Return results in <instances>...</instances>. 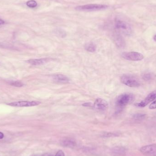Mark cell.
I'll list each match as a JSON object with an SVG mask.
<instances>
[{
  "label": "cell",
  "instance_id": "obj_1",
  "mask_svg": "<svg viewBox=\"0 0 156 156\" xmlns=\"http://www.w3.org/2000/svg\"><path fill=\"white\" fill-rule=\"evenodd\" d=\"M134 99V96L133 94L124 93L118 97L115 104L118 108H122L133 102Z\"/></svg>",
  "mask_w": 156,
  "mask_h": 156
},
{
  "label": "cell",
  "instance_id": "obj_2",
  "mask_svg": "<svg viewBox=\"0 0 156 156\" xmlns=\"http://www.w3.org/2000/svg\"><path fill=\"white\" fill-rule=\"evenodd\" d=\"M121 81L123 84L130 87H138L140 86V83L137 78L130 74L123 75L121 77Z\"/></svg>",
  "mask_w": 156,
  "mask_h": 156
},
{
  "label": "cell",
  "instance_id": "obj_3",
  "mask_svg": "<svg viewBox=\"0 0 156 156\" xmlns=\"http://www.w3.org/2000/svg\"><path fill=\"white\" fill-rule=\"evenodd\" d=\"M115 26L116 28L123 34L126 35L131 34L132 32L131 28L127 22L121 20L116 19L115 21Z\"/></svg>",
  "mask_w": 156,
  "mask_h": 156
},
{
  "label": "cell",
  "instance_id": "obj_4",
  "mask_svg": "<svg viewBox=\"0 0 156 156\" xmlns=\"http://www.w3.org/2000/svg\"><path fill=\"white\" fill-rule=\"evenodd\" d=\"M121 55L123 59L133 61H141L144 58L143 54L137 52H123Z\"/></svg>",
  "mask_w": 156,
  "mask_h": 156
},
{
  "label": "cell",
  "instance_id": "obj_5",
  "mask_svg": "<svg viewBox=\"0 0 156 156\" xmlns=\"http://www.w3.org/2000/svg\"><path fill=\"white\" fill-rule=\"evenodd\" d=\"M108 8L107 6L101 4H88L83 6L76 7V9L78 11H95L105 9Z\"/></svg>",
  "mask_w": 156,
  "mask_h": 156
},
{
  "label": "cell",
  "instance_id": "obj_6",
  "mask_svg": "<svg viewBox=\"0 0 156 156\" xmlns=\"http://www.w3.org/2000/svg\"><path fill=\"white\" fill-rule=\"evenodd\" d=\"M41 104V102L37 101H21L8 103V105L14 107H30L36 106Z\"/></svg>",
  "mask_w": 156,
  "mask_h": 156
},
{
  "label": "cell",
  "instance_id": "obj_7",
  "mask_svg": "<svg viewBox=\"0 0 156 156\" xmlns=\"http://www.w3.org/2000/svg\"><path fill=\"white\" fill-rule=\"evenodd\" d=\"M156 99V90L150 93L146 98L139 103H136L135 106L137 107L143 108L147 106L150 102H152Z\"/></svg>",
  "mask_w": 156,
  "mask_h": 156
},
{
  "label": "cell",
  "instance_id": "obj_8",
  "mask_svg": "<svg viewBox=\"0 0 156 156\" xmlns=\"http://www.w3.org/2000/svg\"><path fill=\"white\" fill-rule=\"evenodd\" d=\"M108 107V104L105 99L101 98L96 99L94 104V107L96 110L104 111L106 110Z\"/></svg>",
  "mask_w": 156,
  "mask_h": 156
},
{
  "label": "cell",
  "instance_id": "obj_9",
  "mask_svg": "<svg viewBox=\"0 0 156 156\" xmlns=\"http://www.w3.org/2000/svg\"><path fill=\"white\" fill-rule=\"evenodd\" d=\"M140 151L143 154L151 156L156 153V145L151 144L143 146L140 149Z\"/></svg>",
  "mask_w": 156,
  "mask_h": 156
},
{
  "label": "cell",
  "instance_id": "obj_10",
  "mask_svg": "<svg viewBox=\"0 0 156 156\" xmlns=\"http://www.w3.org/2000/svg\"><path fill=\"white\" fill-rule=\"evenodd\" d=\"M54 80L60 84H67L70 83V79L67 76L62 74H55L53 76Z\"/></svg>",
  "mask_w": 156,
  "mask_h": 156
},
{
  "label": "cell",
  "instance_id": "obj_11",
  "mask_svg": "<svg viewBox=\"0 0 156 156\" xmlns=\"http://www.w3.org/2000/svg\"><path fill=\"white\" fill-rule=\"evenodd\" d=\"M111 152L113 156H125L126 154V149L123 147L117 146L112 149Z\"/></svg>",
  "mask_w": 156,
  "mask_h": 156
},
{
  "label": "cell",
  "instance_id": "obj_12",
  "mask_svg": "<svg viewBox=\"0 0 156 156\" xmlns=\"http://www.w3.org/2000/svg\"><path fill=\"white\" fill-rule=\"evenodd\" d=\"M52 60V59L51 58H43V59L30 60L27 62L28 63L33 65H40L45 64Z\"/></svg>",
  "mask_w": 156,
  "mask_h": 156
},
{
  "label": "cell",
  "instance_id": "obj_13",
  "mask_svg": "<svg viewBox=\"0 0 156 156\" xmlns=\"http://www.w3.org/2000/svg\"><path fill=\"white\" fill-rule=\"evenodd\" d=\"M61 144L63 147L71 148H74L76 145V142L73 140L69 138L63 140L62 141Z\"/></svg>",
  "mask_w": 156,
  "mask_h": 156
},
{
  "label": "cell",
  "instance_id": "obj_14",
  "mask_svg": "<svg viewBox=\"0 0 156 156\" xmlns=\"http://www.w3.org/2000/svg\"><path fill=\"white\" fill-rule=\"evenodd\" d=\"M115 44L119 48H122L125 46L124 40L123 39L122 37L120 36H116L115 38Z\"/></svg>",
  "mask_w": 156,
  "mask_h": 156
},
{
  "label": "cell",
  "instance_id": "obj_15",
  "mask_svg": "<svg viewBox=\"0 0 156 156\" xmlns=\"http://www.w3.org/2000/svg\"><path fill=\"white\" fill-rule=\"evenodd\" d=\"M85 48L87 51L91 53H93L96 51V47L95 44L92 43H88L85 46Z\"/></svg>",
  "mask_w": 156,
  "mask_h": 156
},
{
  "label": "cell",
  "instance_id": "obj_16",
  "mask_svg": "<svg viewBox=\"0 0 156 156\" xmlns=\"http://www.w3.org/2000/svg\"><path fill=\"white\" fill-rule=\"evenodd\" d=\"M146 117V115L143 114H136L133 115V119L136 121H141Z\"/></svg>",
  "mask_w": 156,
  "mask_h": 156
},
{
  "label": "cell",
  "instance_id": "obj_17",
  "mask_svg": "<svg viewBox=\"0 0 156 156\" xmlns=\"http://www.w3.org/2000/svg\"><path fill=\"white\" fill-rule=\"evenodd\" d=\"M27 5L29 8H35L37 6V3L34 0H31L27 2Z\"/></svg>",
  "mask_w": 156,
  "mask_h": 156
},
{
  "label": "cell",
  "instance_id": "obj_18",
  "mask_svg": "<svg viewBox=\"0 0 156 156\" xmlns=\"http://www.w3.org/2000/svg\"><path fill=\"white\" fill-rule=\"evenodd\" d=\"M152 78V75L150 73H146L142 75V79L145 81H148Z\"/></svg>",
  "mask_w": 156,
  "mask_h": 156
},
{
  "label": "cell",
  "instance_id": "obj_19",
  "mask_svg": "<svg viewBox=\"0 0 156 156\" xmlns=\"http://www.w3.org/2000/svg\"><path fill=\"white\" fill-rule=\"evenodd\" d=\"M10 85L12 86H14L18 87H21L23 86V84L21 82H18V81L11 82L10 83Z\"/></svg>",
  "mask_w": 156,
  "mask_h": 156
},
{
  "label": "cell",
  "instance_id": "obj_20",
  "mask_svg": "<svg viewBox=\"0 0 156 156\" xmlns=\"http://www.w3.org/2000/svg\"><path fill=\"white\" fill-rule=\"evenodd\" d=\"M149 108L151 110L156 109V99L150 105Z\"/></svg>",
  "mask_w": 156,
  "mask_h": 156
},
{
  "label": "cell",
  "instance_id": "obj_21",
  "mask_svg": "<svg viewBox=\"0 0 156 156\" xmlns=\"http://www.w3.org/2000/svg\"><path fill=\"white\" fill-rule=\"evenodd\" d=\"M115 134L112 133H106L103 134V137L105 138H110V137L115 136Z\"/></svg>",
  "mask_w": 156,
  "mask_h": 156
},
{
  "label": "cell",
  "instance_id": "obj_22",
  "mask_svg": "<svg viewBox=\"0 0 156 156\" xmlns=\"http://www.w3.org/2000/svg\"><path fill=\"white\" fill-rule=\"evenodd\" d=\"M57 34L60 36L63 37H64L66 36L65 33H64L63 31H61V30H59V31H57Z\"/></svg>",
  "mask_w": 156,
  "mask_h": 156
},
{
  "label": "cell",
  "instance_id": "obj_23",
  "mask_svg": "<svg viewBox=\"0 0 156 156\" xmlns=\"http://www.w3.org/2000/svg\"><path fill=\"white\" fill-rule=\"evenodd\" d=\"M55 156H65V154L63 151L60 150L57 152Z\"/></svg>",
  "mask_w": 156,
  "mask_h": 156
},
{
  "label": "cell",
  "instance_id": "obj_24",
  "mask_svg": "<svg viewBox=\"0 0 156 156\" xmlns=\"http://www.w3.org/2000/svg\"><path fill=\"white\" fill-rule=\"evenodd\" d=\"M37 156H54V155L53 154H51V153H45V154Z\"/></svg>",
  "mask_w": 156,
  "mask_h": 156
},
{
  "label": "cell",
  "instance_id": "obj_25",
  "mask_svg": "<svg viewBox=\"0 0 156 156\" xmlns=\"http://www.w3.org/2000/svg\"><path fill=\"white\" fill-rule=\"evenodd\" d=\"M91 105V103H85V104H83V106H90Z\"/></svg>",
  "mask_w": 156,
  "mask_h": 156
},
{
  "label": "cell",
  "instance_id": "obj_26",
  "mask_svg": "<svg viewBox=\"0 0 156 156\" xmlns=\"http://www.w3.org/2000/svg\"><path fill=\"white\" fill-rule=\"evenodd\" d=\"M4 138V134L2 132H0V139H2Z\"/></svg>",
  "mask_w": 156,
  "mask_h": 156
},
{
  "label": "cell",
  "instance_id": "obj_27",
  "mask_svg": "<svg viewBox=\"0 0 156 156\" xmlns=\"http://www.w3.org/2000/svg\"><path fill=\"white\" fill-rule=\"evenodd\" d=\"M5 23V21H4L2 20L1 19H0V25H2Z\"/></svg>",
  "mask_w": 156,
  "mask_h": 156
},
{
  "label": "cell",
  "instance_id": "obj_28",
  "mask_svg": "<svg viewBox=\"0 0 156 156\" xmlns=\"http://www.w3.org/2000/svg\"><path fill=\"white\" fill-rule=\"evenodd\" d=\"M153 39H154V40L155 42H156V35H154V37H153Z\"/></svg>",
  "mask_w": 156,
  "mask_h": 156
},
{
  "label": "cell",
  "instance_id": "obj_29",
  "mask_svg": "<svg viewBox=\"0 0 156 156\" xmlns=\"http://www.w3.org/2000/svg\"><path fill=\"white\" fill-rule=\"evenodd\" d=\"M151 156H156V153H155V154H153L152 155H151Z\"/></svg>",
  "mask_w": 156,
  "mask_h": 156
}]
</instances>
